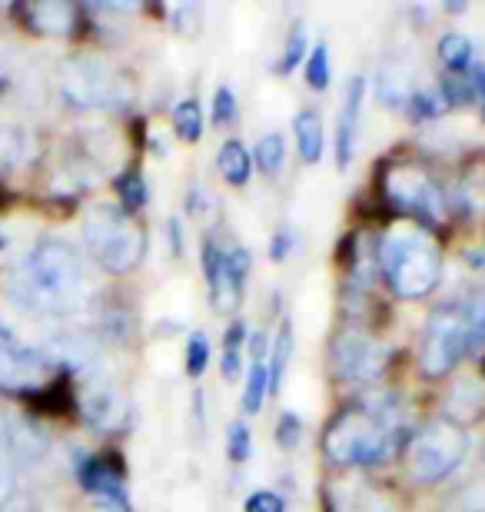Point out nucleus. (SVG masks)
Segmentation results:
<instances>
[{"label": "nucleus", "instance_id": "nucleus-1", "mask_svg": "<svg viewBox=\"0 0 485 512\" xmlns=\"http://www.w3.org/2000/svg\"><path fill=\"white\" fill-rule=\"evenodd\" d=\"M87 293V263L67 240H40L7 276V296L27 313H74L84 306Z\"/></svg>", "mask_w": 485, "mask_h": 512}, {"label": "nucleus", "instance_id": "nucleus-2", "mask_svg": "<svg viewBox=\"0 0 485 512\" xmlns=\"http://www.w3.org/2000/svg\"><path fill=\"white\" fill-rule=\"evenodd\" d=\"M399 419L392 403L349 406L326 429L323 449L336 466H376L392 453Z\"/></svg>", "mask_w": 485, "mask_h": 512}, {"label": "nucleus", "instance_id": "nucleus-3", "mask_svg": "<svg viewBox=\"0 0 485 512\" xmlns=\"http://www.w3.org/2000/svg\"><path fill=\"white\" fill-rule=\"evenodd\" d=\"M379 270L392 293L402 300H419L436 290L442 263L429 233H422L419 227H399L379 243Z\"/></svg>", "mask_w": 485, "mask_h": 512}, {"label": "nucleus", "instance_id": "nucleus-4", "mask_svg": "<svg viewBox=\"0 0 485 512\" xmlns=\"http://www.w3.org/2000/svg\"><path fill=\"white\" fill-rule=\"evenodd\" d=\"M84 240L90 253H94V260L107 273H130L147 253V240H143L137 220L113 207H97L87 213Z\"/></svg>", "mask_w": 485, "mask_h": 512}, {"label": "nucleus", "instance_id": "nucleus-5", "mask_svg": "<svg viewBox=\"0 0 485 512\" xmlns=\"http://www.w3.org/2000/svg\"><path fill=\"white\" fill-rule=\"evenodd\" d=\"M67 104L80 110H120L133 100V84L100 57H74L60 70Z\"/></svg>", "mask_w": 485, "mask_h": 512}, {"label": "nucleus", "instance_id": "nucleus-6", "mask_svg": "<svg viewBox=\"0 0 485 512\" xmlns=\"http://www.w3.org/2000/svg\"><path fill=\"white\" fill-rule=\"evenodd\" d=\"M466 449V429L456 423H432L412 436L406 466L412 479H419V483H442L459 469V463L466 459Z\"/></svg>", "mask_w": 485, "mask_h": 512}, {"label": "nucleus", "instance_id": "nucleus-7", "mask_svg": "<svg viewBox=\"0 0 485 512\" xmlns=\"http://www.w3.org/2000/svg\"><path fill=\"white\" fill-rule=\"evenodd\" d=\"M472 343V330H469V316L466 310H446L432 313V320L426 326V336H422V350H419V366L426 376H446L456 370V363L466 356Z\"/></svg>", "mask_w": 485, "mask_h": 512}, {"label": "nucleus", "instance_id": "nucleus-8", "mask_svg": "<svg viewBox=\"0 0 485 512\" xmlns=\"http://www.w3.org/2000/svg\"><path fill=\"white\" fill-rule=\"evenodd\" d=\"M253 256L246 247H220L213 237L203 243V270L210 283V300L220 313H233L243 303V286L250 276Z\"/></svg>", "mask_w": 485, "mask_h": 512}, {"label": "nucleus", "instance_id": "nucleus-9", "mask_svg": "<svg viewBox=\"0 0 485 512\" xmlns=\"http://www.w3.org/2000/svg\"><path fill=\"white\" fill-rule=\"evenodd\" d=\"M333 363H336L339 380L373 383L386 366V350L359 333H346V336H339L333 346Z\"/></svg>", "mask_w": 485, "mask_h": 512}, {"label": "nucleus", "instance_id": "nucleus-10", "mask_svg": "<svg viewBox=\"0 0 485 512\" xmlns=\"http://www.w3.org/2000/svg\"><path fill=\"white\" fill-rule=\"evenodd\" d=\"M44 373H47L44 353L27 343H20L7 326H0V386L27 389V386L40 383Z\"/></svg>", "mask_w": 485, "mask_h": 512}, {"label": "nucleus", "instance_id": "nucleus-11", "mask_svg": "<svg viewBox=\"0 0 485 512\" xmlns=\"http://www.w3.org/2000/svg\"><path fill=\"white\" fill-rule=\"evenodd\" d=\"M386 190L389 197L399 203L402 210H412V213H429V217H442V197H439V187L429 180L426 170L419 167H392L389 177H386Z\"/></svg>", "mask_w": 485, "mask_h": 512}, {"label": "nucleus", "instance_id": "nucleus-12", "mask_svg": "<svg viewBox=\"0 0 485 512\" xmlns=\"http://www.w3.org/2000/svg\"><path fill=\"white\" fill-rule=\"evenodd\" d=\"M80 409L94 429H120L130 419V403L117 386L107 380H94L80 393Z\"/></svg>", "mask_w": 485, "mask_h": 512}, {"label": "nucleus", "instance_id": "nucleus-13", "mask_svg": "<svg viewBox=\"0 0 485 512\" xmlns=\"http://www.w3.org/2000/svg\"><path fill=\"white\" fill-rule=\"evenodd\" d=\"M363 97H366V80L349 77L343 110H339V127H336V163L339 170H346L353 163L356 140H359V114H363Z\"/></svg>", "mask_w": 485, "mask_h": 512}, {"label": "nucleus", "instance_id": "nucleus-14", "mask_svg": "<svg viewBox=\"0 0 485 512\" xmlns=\"http://www.w3.org/2000/svg\"><path fill=\"white\" fill-rule=\"evenodd\" d=\"M80 483H84L87 493H94L103 509L110 512H130V496L127 486H123V476L103 459H90V463L80 466Z\"/></svg>", "mask_w": 485, "mask_h": 512}, {"label": "nucleus", "instance_id": "nucleus-15", "mask_svg": "<svg viewBox=\"0 0 485 512\" xmlns=\"http://www.w3.org/2000/svg\"><path fill=\"white\" fill-rule=\"evenodd\" d=\"M0 443L7 446L10 459H20V463H27V466L40 463V459L47 456V449H50V439H47L44 429H40L37 423H30V419H20V416L7 419Z\"/></svg>", "mask_w": 485, "mask_h": 512}, {"label": "nucleus", "instance_id": "nucleus-16", "mask_svg": "<svg viewBox=\"0 0 485 512\" xmlns=\"http://www.w3.org/2000/svg\"><path fill=\"white\" fill-rule=\"evenodd\" d=\"M293 133H296V150L303 163L316 167L323 160V150H326V127H323V117L316 110H299L293 117Z\"/></svg>", "mask_w": 485, "mask_h": 512}, {"label": "nucleus", "instance_id": "nucleus-17", "mask_svg": "<svg viewBox=\"0 0 485 512\" xmlns=\"http://www.w3.org/2000/svg\"><path fill=\"white\" fill-rule=\"evenodd\" d=\"M376 97L383 100V104H389V107H409V100L416 97V90H412V74L402 64L379 67Z\"/></svg>", "mask_w": 485, "mask_h": 512}, {"label": "nucleus", "instance_id": "nucleus-18", "mask_svg": "<svg viewBox=\"0 0 485 512\" xmlns=\"http://www.w3.org/2000/svg\"><path fill=\"white\" fill-rule=\"evenodd\" d=\"M216 167H220L223 180L230 187H246L253 177V157L240 140H226L220 153H216Z\"/></svg>", "mask_w": 485, "mask_h": 512}, {"label": "nucleus", "instance_id": "nucleus-19", "mask_svg": "<svg viewBox=\"0 0 485 512\" xmlns=\"http://www.w3.org/2000/svg\"><path fill=\"white\" fill-rule=\"evenodd\" d=\"M449 413L456 416L462 426L476 423L485 413V386L479 380H459L449 393Z\"/></svg>", "mask_w": 485, "mask_h": 512}, {"label": "nucleus", "instance_id": "nucleus-20", "mask_svg": "<svg viewBox=\"0 0 485 512\" xmlns=\"http://www.w3.org/2000/svg\"><path fill=\"white\" fill-rule=\"evenodd\" d=\"M27 17L40 34H70V27H74V7L60 4V0H44V4L27 7Z\"/></svg>", "mask_w": 485, "mask_h": 512}, {"label": "nucleus", "instance_id": "nucleus-21", "mask_svg": "<svg viewBox=\"0 0 485 512\" xmlns=\"http://www.w3.org/2000/svg\"><path fill=\"white\" fill-rule=\"evenodd\" d=\"M293 323L283 320L280 330H276V340H273V356H270V366H266V383H270V393H280L283 386V376H286V366H290V356H293Z\"/></svg>", "mask_w": 485, "mask_h": 512}, {"label": "nucleus", "instance_id": "nucleus-22", "mask_svg": "<svg viewBox=\"0 0 485 512\" xmlns=\"http://www.w3.org/2000/svg\"><path fill=\"white\" fill-rule=\"evenodd\" d=\"M30 153H34V140L20 127H0V170L20 167Z\"/></svg>", "mask_w": 485, "mask_h": 512}, {"label": "nucleus", "instance_id": "nucleus-23", "mask_svg": "<svg viewBox=\"0 0 485 512\" xmlns=\"http://www.w3.org/2000/svg\"><path fill=\"white\" fill-rule=\"evenodd\" d=\"M253 167H260L266 177H280L283 167H286V140H283V133H266V137L256 143Z\"/></svg>", "mask_w": 485, "mask_h": 512}, {"label": "nucleus", "instance_id": "nucleus-24", "mask_svg": "<svg viewBox=\"0 0 485 512\" xmlns=\"http://www.w3.org/2000/svg\"><path fill=\"white\" fill-rule=\"evenodd\" d=\"M173 130H177V137L183 143H196L203 137V107L196 97H187L180 100L177 107H173Z\"/></svg>", "mask_w": 485, "mask_h": 512}, {"label": "nucleus", "instance_id": "nucleus-25", "mask_svg": "<svg viewBox=\"0 0 485 512\" xmlns=\"http://www.w3.org/2000/svg\"><path fill=\"white\" fill-rule=\"evenodd\" d=\"M439 60L449 70L462 74V70L472 64V40L456 34V30H452V34H442V40H439Z\"/></svg>", "mask_w": 485, "mask_h": 512}, {"label": "nucleus", "instance_id": "nucleus-26", "mask_svg": "<svg viewBox=\"0 0 485 512\" xmlns=\"http://www.w3.org/2000/svg\"><path fill=\"white\" fill-rule=\"evenodd\" d=\"M339 509L343 512H396V506H392L379 489H369V486L353 489V493L339 503Z\"/></svg>", "mask_w": 485, "mask_h": 512}, {"label": "nucleus", "instance_id": "nucleus-27", "mask_svg": "<svg viewBox=\"0 0 485 512\" xmlns=\"http://www.w3.org/2000/svg\"><path fill=\"white\" fill-rule=\"evenodd\" d=\"M266 393H270V383H266V363H253L250 376H246V386H243V413H250V416L260 413Z\"/></svg>", "mask_w": 485, "mask_h": 512}, {"label": "nucleus", "instance_id": "nucleus-28", "mask_svg": "<svg viewBox=\"0 0 485 512\" xmlns=\"http://www.w3.org/2000/svg\"><path fill=\"white\" fill-rule=\"evenodd\" d=\"M226 453H230V459L236 466L253 456V433L243 419H233L230 429H226Z\"/></svg>", "mask_w": 485, "mask_h": 512}, {"label": "nucleus", "instance_id": "nucleus-29", "mask_svg": "<svg viewBox=\"0 0 485 512\" xmlns=\"http://www.w3.org/2000/svg\"><path fill=\"white\" fill-rule=\"evenodd\" d=\"M306 47H309V30H306V24H296V27L290 30V37H286L283 60L276 64V70H280V74H293V67H296V64H303Z\"/></svg>", "mask_w": 485, "mask_h": 512}, {"label": "nucleus", "instance_id": "nucleus-30", "mask_svg": "<svg viewBox=\"0 0 485 512\" xmlns=\"http://www.w3.org/2000/svg\"><path fill=\"white\" fill-rule=\"evenodd\" d=\"M306 84L313 90L329 87V50L326 44H316L306 57Z\"/></svg>", "mask_w": 485, "mask_h": 512}, {"label": "nucleus", "instance_id": "nucleus-31", "mask_svg": "<svg viewBox=\"0 0 485 512\" xmlns=\"http://www.w3.org/2000/svg\"><path fill=\"white\" fill-rule=\"evenodd\" d=\"M206 363H210V340H206V333H193L190 343H187V356H183V366H187V376L193 380H200Z\"/></svg>", "mask_w": 485, "mask_h": 512}, {"label": "nucleus", "instance_id": "nucleus-32", "mask_svg": "<svg viewBox=\"0 0 485 512\" xmlns=\"http://www.w3.org/2000/svg\"><path fill=\"white\" fill-rule=\"evenodd\" d=\"M120 197H123V210L127 213L140 210L143 203H147V180H143L140 173H127V177L120 180Z\"/></svg>", "mask_w": 485, "mask_h": 512}, {"label": "nucleus", "instance_id": "nucleus-33", "mask_svg": "<svg viewBox=\"0 0 485 512\" xmlns=\"http://www.w3.org/2000/svg\"><path fill=\"white\" fill-rule=\"evenodd\" d=\"M236 120V97L230 87H216L213 94V124L216 127H230Z\"/></svg>", "mask_w": 485, "mask_h": 512}, {"label": "nucleus", "instance_id": "nucleus-34", "mask_svg": "<svg viewBox=\"0 0 485 512\" xmlns=\"http://www.w3.org/2000/svg\"><path fill=\"white\" fill-rule=\"evenodd\" d=\"M299 439H303V423H299V416L296 413H283L280 426H276V443L290 453V449L299 446Z\"/></svg>", "mask_w": 485, "mask_h": 512}, {"label": "nucleus", "instance_id": "nucleus-35", "mask_svg": "<svg viewBox=\"0 0 485 512\" xmlns=\"http://www.w3.org/2000/svg\"><path fill=\"white\" fill-rule=\"evenodd\" d=\"M243 512H286V503H283V496L270 493V489H260V493L246 496Z\"/></svg>", "mask_w": 485, "mask_h": 512}, {"label": "nucleus", "instance_id": "nucleus-36", "mask_svg": "<svg viewBox=\"0 0 485 512\" xmlns=\"http://www.w3.org/2000/svg\"><path fill=\"white\" fill-rule=\"evenodd\" d=\"M14 486H17V479H14V459H10L7 446L0 443V506L10 503V496H14Z\"/></svg>", "mask_w": 485, "mask_h": 512}, {"label": "nucleus", "instance_id": "nucleus-37", "mask_svg": "<svg viewBox=\"0 0 485 512\" xmlns=\"http://www.w3.org/2000/svg\"><path fill=\"white\" fill-rule=\"evenodd\" d=\"M220 373H223V380H226V383H236V380H240V373H243V356H240V350H223Z\"/></svg>", "mask_w": 485, "mask_h": 512}, {"label": "nucleus", "instance_id": "nucleus-38", "mask_svg": "<svg viewBox=\"0 0 485 512\" xmlns=\"http://www.w3.org/2000/svg\"><path fill=\"white\" fill-rule=\"evenodd\" d=\"M173 20H177V30H180V34H196V30H200V27H196V24H200V10H196V7H177V10H173Z\"/></svg>", "mask_w": 485, "mask_h": 512}, {"label": "nucleus", "instance_id": "nucleus-39", "mask_svg": "<svg viewBox=\"0 0 485 512\" xmlns=\"http://www.w3.org/2000/svg\"><path fill=\"white\" fill-rule=\"evenodd\" d=\"M293 233L290 230H280V233H273V243H270V260H286L293 250Z\"/></svg>", "mask_w": 485, "mask_h": 512}, {"label": "nucleus", "instance_id": "nucleus-40", "mask_svg": "<svg viewBox=\"0 0 485 512\" xmlns=\"http://www.w3.org/2000/svg\"><path fill=\"white\" fill-rule=\"evenodd\" d=\"M266 333L263 330H253L250 333V356H253V363H263V356H266Z\"/></svg>", "mask_w": 485, "mask_h": 512}, {"label": "nucleus", "instance_id": "nucleus-41", "mask_svg": "<svg viewBox=\"0 0 485 512\" xmlns=\"http://www.w3.org/2000/svg\"><path fill=\"white\" fill-rule=\"evenodd\" d=\"M243 336H246V326L243 323H233L230 333H226V340H223V350H240Z\"/></svg>", "mask_w": 485, "mask_h": 512}, {"label": "nucleus", "instance_id": "nucleus-42", "mask_svg": "<svg viewBox=\"0 0 485 512\" xmlns=\"http://www.w3.org/2000/svg\"><path fill=\"white\" fill-rule=\"evenodd\" d=\"M193 423H196V429H200V433L206 429V409H203V393H200V389L193 393Z\"/></svg>", "mask_w": 485, "mask_h": 512}, {"label": "nucleus", "instance_id": "nucleus-43", "mask_svg": "<svg viewBox=\"0 0 485 512\" xmlns=\"http://www.w3.org/2000/svg\"><path fill=\"white\" fill-rule=\"evenodd\" d=\"M167 237H170V243H173V253H183V233H180V220L173 217L170 223H167Z\"/></svg>", "mask_w": 485, "mask_h": 512}, {"label": "nucleus", "instance_id": "nucleus-44", "mask_svg": "<svg viewBox=\"0 0 485 512\" xmlns=\"http://www.w3.org/2000/svg\"><path fill=\"white\" fill-rule=\"evenodd\" d=\"M482 459H485V453H482Z\"/></svg>", "mask_w": 485, "mask_h": 512}]
</instances>
